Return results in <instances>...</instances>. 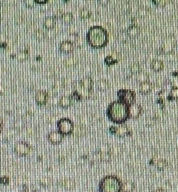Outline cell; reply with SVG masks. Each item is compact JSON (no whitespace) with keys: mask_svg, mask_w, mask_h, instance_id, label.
Returning <instances> with one entry per match:
<instances>
[{"mask_svg":"<svg viewBox=\"0 0 178 192\" xmlns=\"http://www.w3.org/2000/svg\"><path fill=\"white\" fill-rule=\"evenodd\" d=\"M108 119L116 124H124L129 119L128 105L120 100H114L110 103L107 109Z\"/></svg>","mask_w":178,"mask_h":192,"instance_id":"1","label":"cell"},{"mask_svg":"<svg viewBox=\"0 0 178 192\" xmlns=\"http://www.w3.org/2000/svg\"><path fill=\"white\" fill-rule=\"evenodd\" d=\"M86 40L94 48L100 49L105 46L109 41V34L101 25L91 27L86 34Z\"/></svg>","mask_w":178,"mask_h":192,"instance_id":"2","label":"cell"},{"mask_svg":"<svg viewBox=\"0 0 178 192\" xmlns=\"http://www.w3.org/2000/svg\"><path fill=\"white\" fill-rule=\"evenodd\" d=\"M121 180L114 175H107L101 180L99 185V192H122Z\"/></svg>","mask_w":178,"mask_h":192,"instance_id":"3","label":"cell"},{"mask_svg":"<svg viewBox=\"0 0 178 192\" xmlns=\"http://www.w3.org/2000/svg\"><path fill=\"white\" fill-rule=\"evenodd\" d=\"M75 91L78 92L82 99L90 98L93 92V81L91 77L86 76L77 81L74 85Z\"/></svg>","mask_w":178,"mask_h":192,"instance_id":"4","label":"cell"},{"mask_svg":"<svg viewBox=\"0 0 178 192\" xmlns=\"http://www.w3.org/2000/svg\"><path fill=\"white\" fill-rule=\"evenodd\" d=\"M117 95L119 100L124 102L128 105L135 103V92L131 90L126 89H120L117 91Z\"/></svg>","mask_w":178,"mask_h":192,"instance_id":"5","label":"cell"},{"mask_svg":"<svg viewBox=\"0 0 178 192\" xmlns=\"http://www.w3.org/2000/svg\"><path fill=\"white\" fill-rule=\"evenodd\" d=\"M57 126L60 133L65 135L72 134L73 130V123L67 118L60 119L57 122Z\"/></svg>","mask_w":178,"mask_h":192,"instance_id":"6","label":"cell"},{"mask_svg":"<svg viewBox=\"0 0 178 192\" xmlns=\"http://www.w3.org/2000/svg\"><path fill=\"white\" fill-rule=\"evenodd\" d=\"M142 113V107L138 103H134L128 105L129 118L136 119L140 117Z\"/></svg>","mask_w":178,"mask_h":192,"instance_id":"7","label":"cell"},{"mask_svg":"<svg viewBox=\"0 0 178 192\" xmlns=\"http://www.w3.org/2000/svg\"><path fill=\"white\" fill-rule=\"evenodd\" d=\"M131 134L132 132L127 125L121 124L118 127H116L114 135L119 138H125L131 136Z\"/></svg>","mask_w":178,"mask_h":192,"instance_id":"8","label":"cell"},{"mask_svg":"<svg viewBox=\"0 0 178 192\" xmlns=\"http://www.w3.org/2000/svg\"><path fill=\"white\" fill-rule=\"evenodd\" d=\"M49 99V94L45 91H38L36 93L35 96V100L36 103L38 105H45Z\"/></svg>","mask_w":178,"mask_h":192,"instance_id":"9","label":"cell"},{"mask_svg":"<svg viewBox=\"0 0 178 192\" xmlns=\"http://www.w3.org/2000/svg\"><path fill=\"white\" fill-rule=\"evenodd\" d=\"M75 49V43L69 40H64L59 45V50L64 53H70Z\"/></svg>","mask_w":178,"mask_h":192,"instance_id":"10","label":"cell"},{"mask_svg":"<svg viewBox=\"0 0 178 192\" xmlns=\"http://www.w3.org/2000/svg\"><path fill=\"white\" fill-rule=\"evenodd\" d=\"M72 103L73 100L69 96H63L59 101V105L63 108H68L72 105Z\"/></svg>","mask_w":178,"mask_h":192,"instance_id":"11","label":"cell"},{"mask_svg":"<svg viewBox=\"0 0 178 192\" xmlns=\"http://www.w3.org/2000/svg\"><path fill=\"white\" fill-rule=\"evenodd\" d=\"M152 89L153 84L150 81H146L140 84L139 91L143 95L149 93L152 91Z\"/></svg>","mask_w":178,"mask_h":192,"instance_id":"12","label":"cell"},{"mask_svg":"<svg viewBox=\"0 0 178 192\" xmlns=\"http://www.w3.org/2000/svg\"><path fill=\"white\" fill-rule=\"evenodd\" d=\"M57 18L54 16L46 17L43 22V25L46 29H52L56 24Z\"/></svg>","mask_w":178,"mask_h":192,"instance_id":"13","label":"cell"},{"mask_svg":"<svg viewBox=\"0 0 178 192\" xmlns=\"http://www.w3.org/2000/svg\"><path fill=\"white\" fill-rule=\"evenodd\" d=\"M164 67L163 62L160 59H154L151 63V67L153 71L159 72L163 69Z\"/></svg>","mask_w":178,"mask_h":192,"instance_id":"14","label":"cell"},{"mask_svg":"<svg viewBox=\"0 0 178 192\" xmlns=\"http://www.w3.org/2000/svg\"><path fill=\"white\" fill-rule=\"evenodd\" d=\"M127 33L130 37H135L140 32V28L135 24L130 25L127 28Z\"/></svg>","mask_w":178,"mask_h":192,"instance_id":"15","label":"cell"},{"mask_svg":"<svg viewBox=\"0 0 178 192\" xmlns=\"http://www.w3.org/2000/svg\"><path fill=\"white\" fill-rule=\"evenodd\" d=\"M135 189V184L130 181H126L122 184V192H133Z\"/></svg>","mask_w":178,"mask_h":192,"instance_id":"16","label":"cell"},{"mask_svg":"<svg viewBox=\"0 0 178 192\" xmlns=\"http://www.w3.org/2000/svg\"><path fill=\"white\" fill-rule=\"evenodd\" d=\"M96 87L100 91H106L110 87V83L105 79L99 80L96 82Z\"/></svg>","mask_w":178,"mask_h":192,"instance_id":"17","label":"cell"},{"mask_svg":"<svg viewBox=\"0 0 178 192\" xmlns=\"http://www.w3.org/2000/svg\"><path fill=\"white\" fill-rule=\"evenodd\" d=\"M60 18L65 23H70L73 20V14L71 12L61 13Z\"/></svg>","mask_w":178,"mask_h":192,"instance_id":"18","label":"cell"},{"mask_svg":"<svg viewBox=\"0 0 178 192\" xmlns=\"http://www.w3.org/2000/svg\"><path fill=\"white\" fill-rule=\"evenodd\" d=\"M178 86H172L169 94L167 97L168 101L177 100L178 99Z\"/></svg>","mask_w":178,"mask_h":192,"instance_id":"19","label":"cell"},{"mask_svg":"<svg viewBox=\"0 0 178 192\" xmlns=\"http://www.w3.org/2000/svg\"><path fill=\"white\" fill-rule=\"evenodd\" d=\"M136 80L137 82L141 84V83H143L146 81H148L149 75L145 72L140 71L136 75Z\"/></svg>","mask_w":178,"mask_h":192,"instance_id":"20","label":"cell"},{"mask_svg":"<svg viewBox=\"0 0 178 192\" xmlns=\"http://www.w3.org/2000/svg\"><path fill=\"white\" fill-rule=\"evenodd\" d=\"M174 49L173 45L172 43H170L169 42L166 43L160 49V52L162 54H167L171 53Z\"/></svg>","mask_w":178,"mask_h":192,"instance_id":"21","label":"cell"},{"mask_svg":"<svg viewBox=\"0 0 178 192\" xmlns=\"http://www.w3.org/2000/svg\"><path fill=\"white\" fill-rule=\"evenodd\" d=\"M167 165H168V162L166 160L163 159H160L156 161L155 167H156L158 170H163L166 168Z\"/></svg>","mask_w":178,"mask_h":192,"instance_id":"22","label":"cell"},{"mask_svg":"<svg viewBox=\"0 0 178 192\" xmlns=\"http://www.w3.org/2000/svg\"><path fill=\"white\" fill-rule=\"evenodd\" d=\"M29 57V52L28 50H22L18 52L17 55V60L21 61L27 60Z\"/></svg>","mask_w":178,"mask_h":192,"instance_id":"23","label":"cell"},{"mask_svg":"<svg viewBox=\"0 0 178 192\" xmlns=\"http://www.w3.org/2000/svg\"><path fill=\"white\" fill-rule=\"evenodd\" d=\"M92 13L91 10L89 8H82L80 10V17L82 19H87L89 18L91 16Z\"/></svg>","mask_w":178,"mask_h":192,"instance_id":"24","label":"cell"},{"mask_svg":"<svg viewBox=\"0 0 178 192\" xmlns=\"http://www.w3.org/2000/svg\"><path fill=\"white\" fill-rule=\"evenodd\" d=\"M50 138L52 142L54 143H59L62 140V136L58 132H54L50 134Z\"/></svg>","mask_w":178,"mask_h":192,"instance_id":"25","label":"cell"},{"mask_svg":"<svg viewBox=\"0 0 178 192\" xmlns=\"http://www.w3.org/2000/svg\"><path fill=\"white\" fill-rule=\"evenodd\" d=\"M104 61L106 64H107L108 66H110L117 63L118 59L114 58L112 55H108L104 59Z\"/></svg>","mask_w":178,"mask_h":192,"instance_id":"26","label":"cell"},{"mask_svg":"<svg viewBox=\"0 0 178 192\" xmlns=\"http://www.w3.org/2000/svg\"><path fill=\"white\" fill-rule=\"evenodd\" d=\"M34 36L36 37L37 39L39 40H43L45 37V34L44 33V32L41 30V29H38L37 31H35L34 33Z\"/></svg>","mask_w":178,"mask_h":192,"instance_id":"27","label":"cell"},{"mask_svg":"<svg viewBox=\"0 0 178 192\" xmlns=\"http://www.w3.org/2000/svg\"><path fill=\"white\" fill-rule=\"evenodd\" d=\"M71 98H72V100H75L77 101H82L83 100L81 96L78 92L75 91H74L73 92H72V94L71 95Z\"/></svg>","mask_w":178,"mask_h":192,"instance_id":"28","label":"cell"},{"mask_svg":"<svg viewBox=\"0 0 178 192\" xmlns=\"http://www.w3.org/2000/svg\"><path fill=\"white\" fill-rule=\"evenodd\" d=\"M131 71L132 73H138L140 71V67L139 64H134L131 67Z\"/></svg>","mask_w":178,"mask_h":192,"instance_id":"29","label":"cell"},{"mask_svg":"<svg viewBox=\"0 0 178 192\" xmlns=\"http://www.w3.org/2000/svg\"><path fill=\"white\" fill-rule=\"evenodd\" d=\"M153 2L155 3V5L160 6H162L166 5V0H153Z\"/></svg>","mask_w":178,"mask_h":192,"instance_id":"30","label":"cell"},{"mask_svg":"<svg viewBox=\"0 0 178 192\" xmlns=\"http://www.w3.org/2000/svg\"><path fill=\"white\" fill-rule=\"evenodd\" d=\"M24 2H25L26 6L28 7H29V8L34 6L35 4L36 3L35 2L34 0H25Z\"/></svg>","mask_w":178,"mask_h":192,"instance_id":"31","label":"cell"},{"mask_svg":"<svg viewBox=\"0 0 178 192\" xmlns=\"http://www.w3.org/2000/svg\"><path fill=\"white\" fill-rule=\"evenodd\" d=\"M120 36H121V39L122 41H126L128 36L127 31H122L120 34Z\"/></svg>","mask_w":178,"mask_h":192,"instance_id":"32","label":"cell"},{"mask_svg":"<svg viewBox=\"0 0 178 192\" xmlns=\"http://www.w3.org/2000/svg\"><path fill=\"white\" fill-rule=\"evenodd\" d=\"M148 13V10L145 8H142L139 9V14L140 16L145 17Z\"/></svg>","mask_w":178,"mask_h":192,"instance_id":"33","label":"cell"},{"mask_svg":"<svg viewBox=\"0 0 178 192\" xmlns=\"http://www.w3.org/2000/svg\"><path fill=\"white\" fill-rule=\"evenodd\" d=\"M34 1L36 3H38V4H44L48 2L47 0H34Z\"/></svg>","mask_w":178,"mask_h":192,"instance_id":"34","label":"cell"},{"mask_svg":"<svg viewBox=\"0 0 178 192\" xmlns=\"http://www.w3.org/2000/svg\"><path fill=\"white\" fill-rule=\"evenodd\" d=\"M154 192H162V191H161V189H158L157 190H156Z\"/></svg>","mask_w":178,"mask_h":192,"instance_id":"35","label":"cell"}]
</instances>
